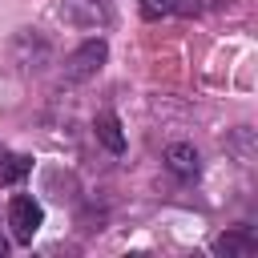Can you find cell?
I'll use <instances>...</instances> for the list:
<instances>
[{"label": "cell", "mask_w": 258, "mask_h": 258, "mask_svg": "<svg viewBox=\"0 0 258 258\" xmlns=\"http://www.w3.org/2000/svg\"><path fill=\"white\" fill-rule=\"evenodd\" d=\"M173 12V0H141V16L145 20H161Z\"/></svg>", "instance_id": "cell-9"}, {"label": "cell", "mask_w": 258, "mask_h": 258, "mask_svg": "<svg viewBox=\"0 0 258 258\" xmlns=\"http://www.w3.org/2000/svg\"><path fill=\"white\" fill-rule=\"evenodd\" d=\"M105 60H109V44H105L101 36H93V40H85V44L64 60V81H89V77L101 73Z\"/></svg>", "instance_id": "cell-3"}, {"label": "cell", "mask_w": 258, "mask_h": 258, "mask_svg": "<svg viewBox=\"0 0 258 258\" xmlns=\"http://www.w3.org/2000/svg\"><path fill=\"white\" fill-rule=\"evenodd\" d=\"M60 20L73 28H101L109 20L105 0H60Z\"/></svg>", "instance_id": "cell-4"}, {"label": "cell", "mask_w": 258, "mask_h": 258, "mask_svg": "<svg viewBox=\"0 0 258 258\" xmlns=\"http://www.w3.org/2000/svg\"><path fill=\"white\" fill-rule=\"evenodd\" d=\"M4 254H8V242H4V238H0V258H4Z\"/></svg>", "instance_id": "cell-12"}, {"label": "cell", "mask_w": 258, "mask_h": 258, "mask_svg": "<svg viewBox=\"0 0 258 258\" xmlns=\"http://www.w3.org/2000/svg\"><path fill=\"white\" fill-rule=\"evenodd\" d=\"M12 64L20 69V73H40L48 60H52V44H48V36L44 32H36V28H20L16 36H12Z\"/></svg>", "instance_id": "cell-1"}, {"label": "cell", "mask_w": 258, "mask_h": 258, "mask_svg": "<svg viewBox=\"0 0 258 258\" xmlns=\"http://www.w3.org/2000/svg\"><path fill=\"white\" fill-rule=\"evenodd\" d=\"M28 169H32V161H28V157H20V153L4 157V161H0V185H12V181H20Z\"/></svg>", "instance_id": "cell-8"}, {"label": "cell", "mask_w": 258, "mask_h": 258, "mask_svg": "<svg viewBox=\"0 0 258 258\" xmlns=\"http://www.w3.org/2000/svg\"><path fill=\"white\" fill-rule=\"evenodd\" d=\"M214 250L226 254V258H246V254L258 250V238H254L250 230H230V234H222V238L214 242Z\"/></svg>", "instance_id": "cell-6"}, {"label": "cell", "mask_w": 258, "mask_h": 258, "mask_svg": "<svg viewBox=\"0 0 258 258\" xmlns=\"http://www.w3.org/2000/svg\"><path fill=\"white\" fill-rule=\"evenodd\" d=\"M93 133H97V141H101L109 153H121V149H125V133H121V121H117L113 113H97Z\"/></svg>", "instance_id": "cell-7"}, {"label": "cell", "mask_w": 258, "mask_h": 258, "mask_svg": "<svg viewBox=\"0 0 258 258\" xmlns=\"http://www.w3.org/2000/svg\"><path fill=\"white\" fill-rule=\"evenodd\" d=\"M173 12H181V16H198L202 4H198V0H173Z\"/></svg>", "instance_id": "cell-11"}, {"label": "cell", "mask_w": 258, "mask_h": 258, "mask_svg": "<svg viewBox=\"0 0 258 258\" xmlns=\"http://www.w3.org/2000/svg\"><path fill=\"white\" fill-rule=\"evenodd\" d=\"M165 165H169V173H177V177H198L202 157H198V149H194V145L173 141V145L165 149Z\"/></svg>", "instance_id": "cell-5"}, {"label": "cell", "mask_w": 258, "mask_h": 258, "mask_svg": "<svg viewBox=\"0 0 258 258\" xmlns=\"http://www.w3.org/2000/svg\"><path fill=\"white\" fill-rule=\"evenodd\" d=\"M40 222H44V210H40V202H36L32 194H16V198L8 202V226H12V238H16V242L28 246V242L36 238Z\"/></svg>", "instance_id": "cell-2"}, {"label": "cell", "mask_w": 258, "mask_h": 258, "mask_svg": "<svg viewBox=\"0 0 258 258\" xmlns=\"http://www.w3.org/2000/svg\"><path fill=\"white\" fill-rule=\"evenodd\" d=\"M101 222H105V214H101V210H85V214H81V230H85V234L101 230Z\"/></svg>", "instance_id": "cell-10"}]
</instances>
